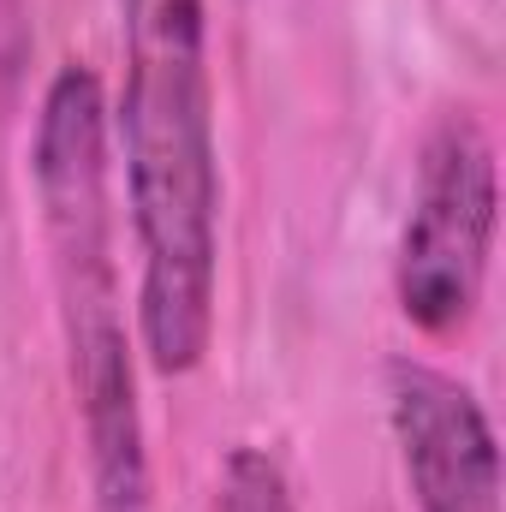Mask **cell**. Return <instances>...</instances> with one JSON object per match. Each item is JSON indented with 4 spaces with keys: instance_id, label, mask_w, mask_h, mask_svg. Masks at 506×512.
Masks as SVG:
<instances>
[{
    "instance_id": "cell-2",
    "label": "cell",
    "mask_w": 506,
    "mask_h": 512,
    "mask_svg": "<svg viewBox=\"0 0 506 512\" xmlns=\"http://www.w3.org/2000/svg\"><path fill=\"white\" fill-rule=\"evenodd\" d=\"M30 185L60 286L66 376L84 429L90 489L102 512L149 507V435L137 399V346L120 298L114 245V126L108 90L90 60H60L36 131H30Z\"/></svg>"
},
{
    "instance_id": "cell-5",
    "label": "cell",
    "mask_w": 506,
    "mask_h": 512,
    "mask_svg": "<svg viewBox=\"0 0 506 512\" xmlns=\"http://www.w3.org/2000/svg\"><path fill=\"white\" fill-rule=\"evenodd\" d=\"M215 512H298L280 459L262 453V447H251V441H239V447L221 459V495H215Z\"/></svg>"
},
{
    "instance_id": "cell-1",
    "label": "cell",
    "mask_w": 506,
    "mask_h": 512,
    "mask_svg": "<svg viewBox=\"0 0 506 512\" xmlns=\"http://www.w3.org/2000/svg\"><path fill=\"white\" fill-rule=\"evenodd\" d=\"M126 78L108 126L126 161L137 346L155 376H191L215 340L221 149L209 78V0H120Z\"/></svg>"
},
{
    "instance_id": "cell-3",
    "label": "cell",
    "mask_w": 506,
    "mask_h": 512,
    "mask_svg": "<svg viewBox=\"0 0 506 512\" xmlns=\"http://www.w3.org/2000/svg\"><path fill=\"white\" fill-rule=\"evenodd\" d=\"M501 221V179L495 143L465 108L441 114L423 137L411 209L393 245V304L417 334H459L471 328Z\"/></svg>"
},
{
    "instance_id": "cell-4",
    "label": "cell",
    "mask_w": 506,
    "mask_h": 512,
    "mask_svg": "<svg viewBox=\"0 0 506 512\" xmlns=\"http://www.w3.org/2000/svg\"><path fill=\"white\" fill-rule=\"evenodd\" d=\"M387 429H393L417 512H501L495 423L459 376L423 358H393L387 364Z\"/></svg>"
}]
</instances>
